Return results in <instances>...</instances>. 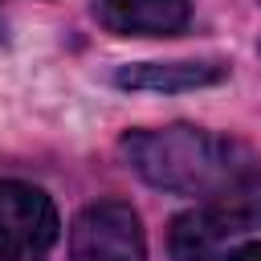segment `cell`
I'll return each mask as SVG.
<instances>
[{
    "label": "cell",
    "instance_id": "6da1fadb",
    "mask_svg": "<svg viewBox=\"0 0 261 261\" xmlns=\"http://www.w3.org/2000/svg\"><path fill=\"white\" fill-rule=\"evenodd\" d=\"M122 155L151 188L175 196H228L253 175L245 147L200 126L130 130L122 135Z\"/></svg>",
    "mask_w": 261,
    "mask_h": 261
},
{
    "label": "cell",
    "instance_id": "7a4b0ae2",
    "mask_svg": "<svg viewBox=\"0 0 261 261\" xmlns=\"http://www.w3.org/2000/svg\"><path fill=\"white\" fill-rule=\"evenodd\" d=\"M69 261H147L139 212L122 200L86 204L69 224Z\"/></svg>",
    "mask_w": 261,
    "mask_h": 261
},
{
    "label": "cell",
    "instance_id": "3957f363",
    "mask_svg": "<svg viewBox=\"0 0 261 261\" xmlns=\"http://www.w3.org/2000/svg\"><path fill=\"white\" fill-rule=\"evenodd\" d=\"M53 200L20 179L0 184V261H45L57 241Z\"/></svg>",
    "mask_w": 261,
    "mask_h": 261
},
{
    "label": "cell",
    "instance_id": "277c9868",
    "mask_svg": "<svg viewBox=\"0 0 261 261\" xmlns=\"http://www.w3.org/2000/svg\"><path fill=\"white\" fill-rule=\"evenodd\" d=\"M94 16L114 37H179L192 20L188 0H94Z\"/></svg>",
    "mask_w": 261,
    "mask_h": 261
},
{
    "label": "cell",
    "instance_id": "5b68a950",
    "mask_svg": "<svg viewBox=\"0 0 261 261\" xmlns=\"http://www.w3.org/2000/svg\"><path fill=\"white\" fill-rule=\"evenodd\" d=\"M241 212L237 208H192L179 212L167 228V249L175 261H212L224 241L237 232Z\"/></svg>",
    "mask_w": 261,
    "mask_h": 261
},
{
    "label": "cell",
    "instance_id": "8992f818",
    "mask_svg": "<svg viewBox=\"0 0 261 261\" xmlns=\"http://www.w3.org/2000/svg\"><path fill=\"white\" fill-rule=\"evenodd\" d=\"M224 77H228V65L220 61H139L114 73L122 90H155V94H184V90L216 86Z\"/></svg>",
    "mask_w": 261,
    "mask_h": 261
},
{
    "label": "cell",
    "instance_id": "52a82bcc",
    "mask_svg": "<svg viewBox=\"0 0 261 261\" xmlns=\"http://www.w3.org/2000/svg\"><path fill=\"white\" fill-rule=\"evenodd\" d=\"M220 261H261V241H245V245L228 249Z\"/></svg>",
    "mask_w": 261,
    "mask_h": 261
}]
</instances>
